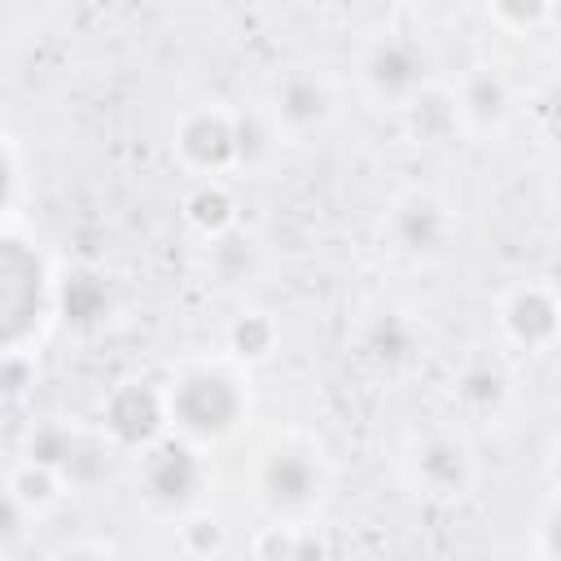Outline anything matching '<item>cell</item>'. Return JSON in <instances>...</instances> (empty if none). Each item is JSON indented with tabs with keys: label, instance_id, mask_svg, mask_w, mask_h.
Wrapping results in <instances>:
<instances>
[{
	"label": "cell",
	"instance_id": "2",
	"mask_svg": "<svg viewBox=\"0 0 561 561\" xmlns=\"http://www.w3.org/2000/svg\"><path fill=\"white\" fill-rule=\"evenodd\" d=\"M171 416L202 438H219L241 416V390L219 373H193L171 390Z\"/></svg>",
	"mask_w": 561,
	"mask_h": 561
},
{
	"label": "cell",
	"instance_id": "21",
	"mask_svg": "<svg viewBox=\"0 0 561 561\" xmlns=\"http://www.w3.org/2000/svg\"><path fill=\"white\" fill-rule=\"evenodd\" d=\"M180 539H184V548H188L193 557H210V552L224 543V530H219V522H215L210 513H193V517L180 526Z\"/></svg>",
	"mask_w": 561,
	"mask_h": 561
},
{
	"label": "cell",
	"instance_id": "15",
	"mask_svg": "<svg viewBox=\"0 0 561 561\" xmlns=\"http://www.w3.org/2000/svg\"><path fill=\"white\" fill-rule=\"evenodd\" d=\"M364 351H368L373 359H381V364H399V359L412 351V329H408V320H399V316H377V320L368 324V333H364Z\"/></svg>",
	"mask_w": 561,
	"mask_h": 561
},
{
	"label": "cell",
	"instance_id": "27",
	"mask_svg": "<svg viewBox=\"0 0 561 561\" xmlns=\"http://www.w3.org/2000/svg\"><path fill=\"white\" fill-rule=\"evenodd\" d=\"M0 530H4V535L13 530V500H9V495H0Z\"/></svg>",
	"mask_w": 561,
	"mask_h": 561
},
{
	"label": "cell",
	"instance_id": "23",
	"mask_svg": "<svg viewBox=\"0 0 561 561\" xmlns=\"http://www.w3.org/2000/svg\"><path fill=\"white\" fill-rule=\"evenodd\" d=\"M232 136H237V158H241V162L263 158V153H267V145H272L259 118H241V123H232Z\"/></svg>",
	"mask_w": 561,
	"mask_h": 561
},
{
	"label": "cell",
	"instance_id": "9",
	"mask_svg": "<svg viewBox=\"0 0 561 561\" xmlns=\"http://www.w3.org/2000/svg\"><path fill=\"white\" fill-rule=\"evenodd\" d=\"M180 149L193 167L202 171H219L228 162H237V136H232V123L215 110H202L193 118H184L180 127Z\"/></svg>",
	"mask_w": 561,
	"mask_h": 561
},
{
	"label": "cell",
	"instance_id": "19",
	"mask_svg": "<svg viewBox=\"0 0 561 561\" xmlns=\"http://www.w3.org/2000/svg\"><path fill=\"white\" fill-rule=\"evenodd\" d=\"M13 500L18 504H53L57 500V473L26 460L18 473H13Z\"/></svg>",
	"mask_w": 561,
	"mask_h": 561
},
{
	"label": "cell",
	"instance_id": "11",
	"mask_svg": "<svg viewBox=\"0 0 561 561\" xmlns=\"http://www.w3.org/2000/svg\"><path fill=\"white\" fill-rule=\"evenodd\" d=\"M276 114L294 131H307V127L324 123L329 118V88H324V79H316V75H289L280 83V92H276Z\"/></svg>",
	"mask_w": 561,
	"mask_h": 561
},
{
	"label": "cell",
	"instance_id": "16",
	"mask_svg": "<svg viewBox=\"0 0 561 561\" xmlns=\"http://www.w3.org/2000/svg\"><path fill=\"white\" fill-rule=\"evenodd\" d=\"M188 219L202 228V232H210V237H219L228 224H232V197H228V188H219V184H202L193 197H188Z\"/></svg>",
	"mask_w": 561,
	"mask_h": 561
},
{
	"label": "cell",
	"instance_id": "24",
	"mask_svg": "<svg viewBox=\"0 0 561 561\" xmlns=\"http://www.w3.org/2000/svg\"><path fill=\"white\" fill-rule=\"evenodd\" d=\"M31 386V364L13 351H0V394H18Z\"/></svg>",
	"mask_w": 561,
	"mask_h": 561
},
{
	"label": "cell",
	"instance_id": "25",
	"mask_svg": "<svg viewBox=\"0 0 561 561\" xmlns=\"http://www.w3.org/2000/svg\"><path fill=\"white\" fill-rule=\"evenodd\" d=\"M491 13H495L500 22H522V26H530V22H543L552 9H548V4H526V9H522V4H500V9H491Z\"/></svg>",
	"mask_w": 561,
	"mask_h": 561
},
{
	"label": "cell",
	"instance_id": "7",
	"mask_svg": "<svg viewBox=\"0 0 561 561\" xmlns=\"http://www.w3.org/2000/svg\"><path fill=\"white\" fill-rule=\"evenodd\" d=\"M145 486L158 504H184L202 486V460L184 443H162L145 460Z\"/></svg>",
	"mask_w": 561,
	"mask_h": 561
},
{
	"label": "cell",
	"instance_id": "6",
	"mask_svg": "<svg viewBox=\"0 0 561 561\" xmlns=\"http://www.w3.org/2000/svg\"><path fill=\"white\" fill-rule=\"evenodd\" d=\"M416 465V482L425 495L434 500H456L465 486H469V456H465V443H456L451 434H434L416 447L412 456Z\"/></svg>",
	"mask_w": 561,
	"mask_h": 561
},
{
	"label": "cell",
	"instance_id": "12",
	"mask_svg": "<svg viewBox=\"0 0 561 561\" xmlns=\"http://www.w3.org/2000/svg\"><path fill=\"white\" fill-rule=\"evenodd\" d=\"M456 114H465L473 127H491L508 114V83L500 70H473L460 88V101H456Z\"/></svg>",
	"mask_w": 561,
	"mask_h": 561
},
{
	"label": "cell",
	"instance_id": "1",
	"mask_svg": "<svg viewBox=\"0 0 561 561\" xmlns=\"http://www.w3.org/2000/svg\"><path fill=\"white\" fill-rule=\"evenodd\" d=\"M44 307V267L35 250L0 237V351L22 342Z\"/></svg>",
	"mask_w": 561,
	"mask_h": 561
},
{
	"label": "cell",
	"instance_id": "22",
	"mask_svg": "<svg viewBox=\"0 0 561 561\" xmlns=\"http://www.w3.org/2000/svg\"><path fill=\"white\" fill-rule=\"evenodd\" d=\"M294 543H298V530H289V526H267V530L254 539V557H259V561H294Z\"/></svg>",
	"mask_w": 561,
	"mask_h": 561
},
{
	"label": "cell",
	"instance_id": "10",
	"mask_svg": "<svg viewBox=\"0 0 561 561\" xmlns=\"http://www.w3.org/2000/svg\"><path fill=\"white\" fill-rule=\"evenodd\" d=\"M504 324H508V333L522 346L552 342V333H557V302H552V294L543 285H522L508 298V307H504Z\"/></svg>",
	"mask_w": 561,
	"mask_h": 561
},
{
	"label": "cell",
	"instance_id": "8",
	"mask_svg": "<svg viewBox=\"0 0 561 561\" xmlns=\"http://www.w3.org/2000/svg\"><path fill=\"white\" fill-rule=\"evenodd\" d=\"M105 425L118 443H149L162 425V399L149 386H123L105 403Z\"/></svg>",
	"mask_w": 561,
	"mask_h": 561
},
{
	"label": "cell",
	"instance_id": "3",
	"mask_svg": "<svg viewBox=\"0 0 561 561\" xmlns=\"http://www.w3.org/2000/svg\"><path fill=\"white\" fill-rule=\"evenodd\" d=\"M425 70H430V57L421 53L416 39H403V35L377 39L364 57L368 88L377 96H390V101H412L425 88Z\"/></svg>",
	"mask_w": 561,
	"mask_h": 561
},
{
	"label": "cell",
	"instance_id": "4",
	"mask_svg": "<svg viewBox=\"0 0 561 561\" xmlns=\"http://www.w3.org/2000/svg\"><path fill=\"white\" fill-rule=\"evenodd\" d=\"M390 237L403 254H416V259H430L438 254L447 241H451V210L430 197V193H412L394 206L390 215Z\"/></svg>",
	"mask_w": 561,
	"mask_h": 561
},
{
	"label": "cell",
	"instance_id": "14",
	"mask_svg": "<svg viewBox=\"0 0 561 561\" xmlns=\"http://www.w3.org/2000/svg\"><path fill=\"white\" fill-rule=\"evenodd\" d=\"M408 118H412V131L421 140H443L451 127H456V101L434 92V88H421L412 101H408Z\"/></svg>",
	"mask_w": 561,
	"mask_h": 561
},
{
	"label": "cell",
	"instance_id": "17",
	"mask_svg": "<svg viewBox=\"0 0 561 561\" xmlns=\"http://www.w3.org/2000/svg\"><path fill=\"white\" fill-rule=\"evenodd\" d=\"M31 460L35 465H44V469H70L75 465V438L66 434V430H57V425H44V430H35L31 434Z\"/></svg>",
	"mask_w": 561,
	"mask_h": 561
},
{
	"label": "cell",
	"instance_id": "29",
	"mask_svg": "<svg viewBox=\"0 0 561 561\" xmlns=\"http://www.w3.org/2000/svg\"><path fill=\"white\" fill-rule=\"evenodd\" d=\"M61 561H101V557H88V552H75V557H61Z\"/></svg>",
	"mask_w": 561,
	"mask_h": 561
},
{
	"label": "cell",
	"instance_id": "26",
	"mask_svg": "<svg viewBox=\"0 0 561 561\" xmlns=\"http://www.w3.org/2000/svg\"><path fill=\"white\" fill-rule=\"evenodd\" d=\"M294 561H329L324 539H320L316 530H302V535H298V543H294Z\"/></svg>",
	"mask_w": 561,
	"mask_h": 561
},
{
	"label": "cell",
	"instance_id": "28",
	"mask_svg": "<svg viewBox=\"0 0 561 561\" xmlns=\"http://www.w3.org/2000/svg\"><path fill=\"white\" fill-rule=\"evenodd\" d=\"M9 184H13V175H9V158L0 153V206L9 202Z\"/></svg>",
	"mask_w": 561,
	"mask_h": 561
},
{
	"label": "cell",
	"instance_id": "13",
	"mask_svg": "<svg viewBox=\"0 0 561 561\" xmlns=\"http://www.w3.org/2000/svg\"><path fill=\"white\" fill-rule=\"evenodd\" d=\"M105 302H110V294H105V280L96 272L66 276V285H61V316L70 324H96L105 316Z\"/></svg>",
	"mask_w": 561,
	"mask_h": 561
},
{
	"label": "cell",
	"instance_id": "20",
	"mask_svg": "<svg viewBox=\"0 0 561 561\" xmlns=\"http://www.w3.org/2000/svg\"><path fill=\"white\" fill-rule=\"evenodd\" d=\"M500 394H504V377L495 368H469L460 377V399L473 403V408H491Z\"/></svg>",
	"mask_w": 561,
	"mask_h": 561
},
{
	"label": "cell",
	"instance_id": "5",
	"mask_svg": "<svg viewBox=\"0 0 561 561\" xmlns=\"http://www.w3.org/2000/svg\"><path fill=\"white\" fill-rule=\"evenodd\" d=\"M263 495L276 513H302L320 495V469L298 447H276L263 460Z\"/></svg>",
	"mask_w": 561,
	"mask_h": 561
},
{
	"label": "cell",
	"instance_id": "18",
	"mask_svg": "<svg viewBox=\"0 0 561 561\" xmlns=\"http://www.w3.org/2000/svg\"><path fill=\"white\" fill-rule=\"evenodd\" d=\"M232 351L241 355V359H259V355H267L272 351V320L267 316H259V311H250V316H241L237 324H232Z\"/></svg>",
	"mask_w": 561,
	"mask_h": 561
}]
</instances>
